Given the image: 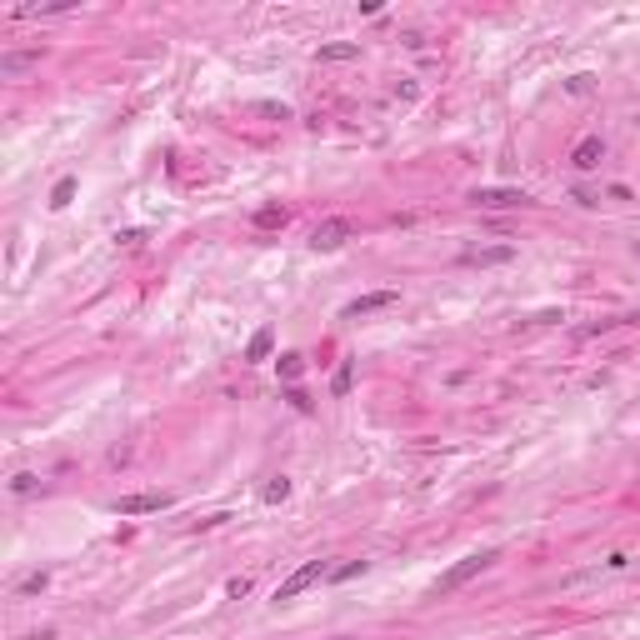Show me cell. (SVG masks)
<instances>
[{
  "instance_id": "18",
  "label": "cell",
  "mask_w": 640,
  "mask_h": 640,
  "mask_svg": "<svg viewBox=\"0 0 640 640\" xmlns=\"http://www.w3.org/2000/svg\"><path fill=\"white\" fill-rule=\"evenodd\" d=\"M355 575H366V561H350V565H340V570H335V581H355Z\"/></svg>"
},
{
  "instance_id": "16",
  "label": "cell",
  "mask_w": 640,
  "mask_h": 640,
  "mask_svg": "<svg viewBox=\"0 0 640 640\" xmlns=\"http://www.w3.org/2000/svg\"><path fill=\"white\" fill-rule=\"evenodd\" d=\"M285 496H290V480H270V485H265V500H270V505L285 500Z\"/></svg>"
},
{
  "instance_id": "5",
  "label": "cell",
  "mask_w": 640,
  "mask_h": 640,
  "mask_svg": "<svg viewBox=\"0 0 640 640\" xmlns=\"http://www.w3.org/2000/svg\"><path fill=\"white\" fill-rule=\"evenodd\" d=\"M476 205L480 210H510V205H530L525 190H476Z\"/></svg>"
},
{
  "instance_id": "12",
  "label": "cell",
  "mask_w": 640,
  "mask_h": 640,
  "mask_svg": "<svg viewBox=\"0 0 640 640\" xmlns=\"http://www.w3.org/2000/svg\"><path fill=\"white\" fill-rule=\"evenodd\" d=\"M70 196H75V180L66 176V180H60V185L50 190V205H55V210H66V205H70Z\"/></svg>"
},
{
  "instance_id": "11",
  "label": "cell",
  "mask_w": 640,
  "mask_h": 640,
  "mask_svg": "<svg viewBox=\"0 0 640 640\" xmlns=\"http://www.w3.org/2000/svg\"><path fill=\"white\" fill-rule=\"evenodd\" d=\"M255 225H261V230H275V225H285V210H275V205L255 210Z\"/></svg>"
},
{
  "instance_id": "19",
  "label": "cell",
  "mask_w": 640,
  "mask_h": 640,
  "mask_svg": "<svg viewBox=\"0 0 640 640\" xmlns=\"http://www.w3.org/2000/svg\"><path fill=\"white\" fill-rule=\"evenodd\" d=\"M35 490V476H15V496H30Z\"/></svg>"
},
{
  "instance_id": "6",
  "label": "cell",
  "mask_w": 640,
  "mask_h": 640,
  "mask_svg": "<svg viewBox=\"0 0 640 640\" xmlns=\"http://www.w3.org/2000/svg\"><path fill=\"white\" fill-rule=\"evenodd\" d=\"M601 156H605V140L601 135H585L581 145H575L570 160H575V170H595V165H601Z\"/></svg>"
},
{
  "instance_id": "14",
  "label": "cell",
  "mask_w": 640,
  "mask_h": 640,
  "mask_svg": "<svg viewBox=\"0 0 640 640\" xmlns=\"http://www.w3.org/2000/svg\"><path fill=\"white\" fill-rule=\"evenodd\" d=\"M350 380H355V370H350V360H346V366L335 370V380H330V390H335V395H350Z\"/></svg>"
},
{
  "instance_id": "2",
  "label": "cell",
  "mask_w": 640,
  "mask_h": 640,
  "mask_svg": "<svg viewBox=\"0 0 640 640\" xmlns=\"http://www.w3.org/2000/svg\"><path fill=\"white\" fill-rule=\"evenodd\" d=\"M170 496L165 490H140V496H120L115 500V516H156V510H165Z\"/></svg>"
},
{
  "instance_id": "13",
  "label": "cell",
  "mask_w": 640,
  "mask_h": 640,
  "mask_svg": "<svg viewBox=\"0 0 640 640\" xmlns=\"http://www.w3.org/2000/svg\"><path fill=\"white\" fill-rule=\"evenodd\" d=\"M305 370V355H281V380H301Z\"/></svg>"
},
{
  "instance_id": "15",
  "label": "cell",
  "mask_w": 640,
  "mask_h": 640,
  "mask_svg": "<svg viewBox=\"0 0 640 640\" xmlns=\"http://www.w3.org/2000/svg\"><path fill=\"white\" fill-rule=\"evenodd\" d=\"M30 60H35L30 50H26V55H0V70H26Z\"/></svg>"
},
{
  "instance_id": "3",
  "label": "cell",
  "mask_w": 640,
  "mask_h": 640,
  "mask_svg": "<svg viewBox=\"0 0 640 640\" xmlns=\"http://www.w3.org/2000/svg\"><path fill=\"white\" fill-rule=\"evenodd\" d=\"M350 230H355V225H350L346 216L320 220V225H315V236H310V245H315V250H335V245H346V241H350Z\"/></svg>"
},
{
  "instance_id": "9",
  "label": "cell",
  "mask_w": 640,
  "mask_h": 640,
  "mask_svg": "<svg viewBox=\"0 0 640 640\" xmlns=\"http://www.w3.org/2000/svg\"><path fill=\"white\" fill-rule=\"evenodd\" d=\"M315 55H320V60H355L360 46H355V40H330V46H320Z\"/></svg>"
},
{
  "instance_id": "1",
  "label": "cell",
  "mask_w": 640,
  "mask_h": 640,
  "mask_svg": "<svg viewBox=\"0 0 640 640\" xmlns=\"http://www.w3.org/2000/svg\"><path fill=\"white\" fill-rule=\"evenodd\" d=\"M496 561H500L496 550H480V556H465L460 565H451V570L440 575V585H435V590H440V595H451V590H460L465 581H476L480 570H490V565H496Z\"/></svg>"
},
{
  "instance_id": "17",
  "label": "cell",
  "mask_w": 640,
  "mask_h": 640,
  "mask_svg": "<svg viewBox=\"0 0 640 640\" xmlns=\"http://www.w3.org/2000/svg\"><path fill=\"white\" fill-rule=\"evenodd\" d=\"M35 590H46V570H40V575H26V581H20V595H35Z\"/></svg>"
},
{
  "instance_id": "4",
  "label": "cell",
  "mask_w": 640,
  "mask_h": 640,
  "mask_svg": "<svg viewBox=\"0 0 640 640\" xmlns=\"http://www.w3.org/2000/svg\"><path fill=\"white\" fill-rule=\"evenodd\" d=\"M320 575H326V561H310V565H301V570H295V575H290V581H285L281 590H275V601H295V595H301V590H310V585L320 581Z\"/></svg>"
},
{
  "instance_id": "10",
  "label": "cell",
  "mask_w": 640,
  "mask_h": 640,
  "mask_svg": "<svg viewBox=\"0 0 640 640\" xmlns=\"http://www.w3.org/2000/svg\"><path fill=\"white\" fill-rule=\"evenodd\" d=\"M471 265H500V261H510V245H490V250H471L465 255Z\"/></svg>"
},
{
  "instance_id": "8",
  "label": "cell",
  "mask_w": 640,
  "mask_h": 640,
  "mask_svg": "<svg viewBox=\"0 0 640 640\" xmlns=\"http://www.w3.org/2000/svg\"><path fill=\"white\" fill-rule=\"evenodd\" d=\"M270 350H275V330H270V326H261V330L250 335V346H245V360H265Z\"/></svg>"
},
{
  "instance_id": "7",
  "label": "cell",
  "mask_w": 640,
  "mask_h": 640,
  "mask_svg": "<svg viewBox=\"0 0 640 640\" xmlns=\"http://www.w3.org/2000/svg\"><path fill=\"white\" fill-rule=\"evenodd\" d=\"M386 305H395V290L360 295V301H350V305H346V315H350V320H360V315H370V310H386Z\"/></svg>"
}]
</instances>
